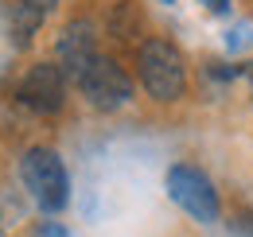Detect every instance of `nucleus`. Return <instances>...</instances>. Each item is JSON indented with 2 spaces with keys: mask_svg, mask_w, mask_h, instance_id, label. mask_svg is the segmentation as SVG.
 <instances>
[{
  "mask_svg": "<svg viewBox=\"0 0 253 237\" xmlns=\"http://www.w3.org/2000/svg\"><path fill=\"white\" fill-rule=\"evenodd\" d=\"M136 78L152 101H179L187 93V62L183 51L168 39H144L136 51Z\"/></svg>",
  "mask_w": 253,
  "mask_h": 237,
  "instance_id": "obj_1",
  "label": "nucleus"
},
{
  "mask_svg": "<svg viewBox=\"0 0 253 237\" xmlns=\"http://www.w3.org/2000/svg\"><path fill=\"white\" fill-rule=\"evenodd\" d=\"M20 175H24V187L32 191L39 210L59 214L70 202V179H66V167L55 148H32L20 163Z\"/></svg>",
  "mask_w": 253,
  "mask_h": 237,
  "instance_id": "obj_2",
  "label": "nucleus"
},
{
  "mask_svg": "<svg viewBox=\"0 0 253 237\" xmlns=\"http://www.w3.org/2000/svg\"><path fill=\"white\" fill-rule=\"evenodd\" d=\"M168 195H171V202L179 210H187L195 222H203V226H211V222H218V191H214V183L207 179V171H199L195 163H175V167H168Z\"/></svg>",
  "mask_w": 253,
  "mask_h": 237,
  "instance_id": "obj_3",
  "label": "nucleus"
},
{
  "mask_svg": "<svg viewBox=\"0 0 253 237\" xmlns=\"http://www.w3.org/2000/svg\"><path fill=\"white\" fill-rule=\"evenodd\" d=\"M78 89H82V97L94 105L97 113H117V109H125L132 101V78L113 59H105V55H97L86 66V74L78 78Z\"/></svg>",
  "mask_w": 253,
  "mask_h": 237,
  "instance_id": "obj_4",
  "label": "nucleus"
},
{
  "mask_svg": "<svg viewBox=\"0 0 253 237\" xmlns=\"http://www.w3.org/2000/svg\"><path fill=\"white\" fill-rule=\"evenodd\" d=\"M16 97L35 109V113H59L66 105V74L59 70V62H35L32 70L20 78L16 86Z\"/></svg>",
  "mask_w": 253,
  "mask_h": 237,
  "instance_id": "obj_5",
  "label": "nucleus"
},
{
  "mask_svg": "<svg viewBox=\"0 0 253 237\" xmlns=\"http://www.w3.org/2000/svg\"><path fill=\"white\" fill-rule=\"evenodd\" d=\"M55 59H59V70L66 78H82L86 66L97 59V28L90 20H70L55 43Z\"/></svg>",
  "mask_w": 253,
  "mask_h": 237,
  "instance_id": "obj_6",
  "label": "nucleus"
},
{
  "mask_svg": "<svg viewBox=\"0 0 253 237\" xmlns=\"http://www.w3.org/2000/svg\"><path fill=\"white\" fill-rule=\"evenodd\" d=\"M39 24H43V16H39V12L24 8V4H12V12H8V31L16 35V47H28Z\"/></svg>",
  "mask_w": 253,
  "mask_h": 237,
  "instance_id": "obj_7",
  "label": "nucleus"
},
{
  "mask_svg": "<svg viewBox=\"0 0 253 237\" xmlns=\"http://www.w3.org/2000/svg\"><path fill=\"white\" fill-rule=\"evenodd\" d=\"M35 237H70V234H66L63 222H43V226L35 230Z\"/></svg>",
  "mask_w": 253,
  "mask_h": 237,
  "instance_id": "obj_8",
  "label": "nucleus"
},
{
  "mask_svg": "<svg viewBox=\"0 0 253 237\" xmlns=\"http://www.w3.org/2000/svg\"><path fill=\"white\" fill-rule=\"evenodd\" d=\"M24 8H32V12H39V16H47V12H55L59 8V0H20Z\"/></svg>",
  "mask_w": 253,
  "mask_h": 237,
  "instance_id": "obj_9",
  "label": "nucleus"
},
{
  "mask_svg": "<svg viewBox=\"0 0 253 237\" xmlns=\"http://www.w3.org/2000/svg\"><path fill=\"white\" fill-rule=\"evenodd\" d=\"M211 8L214 12H230V0H211Z\"/></svg>",
  "mask_w": 253,
  "mask_h": 237,
  "instance_id": "obj_10",
  "label": "nucleus"
},
{
  "mask_svg": "<svg viewBox=\"0 0 253 237\" xmlns=\"http://www.w3.org/2000/svg\"><path fill=\"white\" fill-rule=\"evenodd\" d=\"M250 74H253V70H250Z\"/></svg>",
  "mask_w": 253,
  "mask_h": 237,
  "instance_id": "obj_11",
  "label": "nucleus"
}]
</instances>
